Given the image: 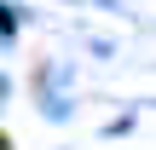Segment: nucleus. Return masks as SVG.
Listing matches in <instances>:
<instances>
[{"label":"nucleus","instance_id":"nucleus-1","mask_svg":"<svg viewBox=\"0 0 156 150\" xmlns=\"http://www.w3.org/2000/svg\"><path fill=\"white\" fill-rule=\"evenodd\" d=\"M0 150H12V139H6V133H0Z\"/></svg>","mask_w":156,"mask_h":150}]
</instances>
